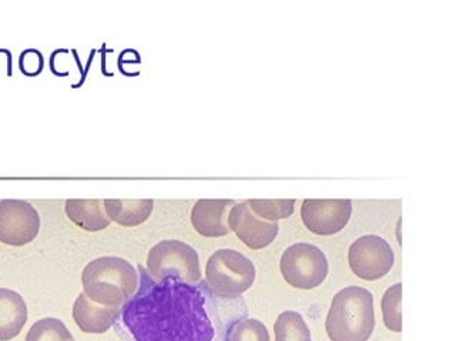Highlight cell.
Segmentation results:
<instances>
[{
  "instance_id": "6da1fadb",
  "label": "cell",
  "mask_w": 455,
  "mask_h": 341,
  "mask_svg": "<svg viewBox=\"0 0 455 341\" xmlns=\"http://www.w3.org/2000/svg\"><path fill=\"white\" fill-rule=\"evenodd\" d=\"M124 305L122 320L136 341H212L214 327L204 294L179 280L148 279Z\"/></svg>"
},
{
  "instance_id": "7a4b0ae2",
  "label": "cell",
  "mask_w": 455,
  "mask_h": 341,
  "mask_svg": "<svg viewBox=\"0 0 455 341\" xmlns=\"http://www.w3.org/2000/svg\"><path fill=\"white\" fill-rule=\"evenodd\" d=\"M84 294L106 307L124 309L138 291L139 274L124 258H108L92 260L82 273Z\"/></svg>"
},
{
  "instance_id": "3957f363",
  "label": "cell",
  "mask_w": 455,
  "mask_h": 341,
  "mask_svg": "<svg viewBox=\"0 0 455 341\" xmlns=\"http://www.w3.org/2000/svg\"><path fill=\"white\" fill-rule=\"evenodd\" d=\"M376 327L372 294L363 287L350 286L332 298L325 330L331 341H367Z\"/></svg>"
},
{
  "instance_id": "277c9868",
  "label": "cell",
  "mask_w": 455,
  "mask_h": 341,
  "mask_svg": "<svg viewBox=\"0 0 455 341\" xmlns=\"http://www.w3.org/2000/svg\"><path fill=\"white\" fill-rule=\"evenodd\" d=\"M206 280L219 297L235 298L246 293L256 280L254 263L232 249H220L210 256Z\"/></svg>"
},
{
  "instance_id": "5b68a950",
  "label": "cell",
  "mask_w": 455,
  "mask_h": 341,
  "mask_svg": "<svg viewBox=\"0 0 455 341\" xmlns=\"http://www.w3.org/2000/svg\"><path fill=\"white\" fill-rule=\"evenodd\" d=\"M148 270L156 282L174 279L196 284L202 279L197 251L180 240H163L148 254Z\"/></svg>"
},
{
  "instance_id": "8992f818",
  "label": "cell",
  "mask_w": 455,
  "mask_h": 341,
  "mask_svg": "<svg viewBox=\"0 0 455 341\" xmlns=\"http://www.w3.org/2000/svg\"><path fill=\"white\" fill-rule=\"evenodd\" d=\"M280 272L290 286L311 290L324 282L329 274V262L318 247L296 243L283 253Z\"/></svg>"
},
{
  "instance_id": "52a82bcc",
  "label": "cell",
  "mask_w": 455,
  "mask_h": 341,
  "mask_svg": "<svg viewBox=\"0 0 455 341\" xmlns=\"http://www.w3.org/2000/svg\"><path fill=\"white\" fill-rule=\"evenodd\" d=\"M348 265L355 276L367 282L383 279L393 269L394 251L383 237L363 236L351 244Z\"/></svg>"
},
{
  "instance_id": "ba28073f",
  "label": "cell",
  "mask_w": 455,
  "mask_h": 341,
  "mask_svg": "<svg viewBox=\"0 0 455 341\" xmlns=\"http://www.w3.org/2000/svg\"><path fill=\"white\" fill-rule=\"evenodd\" d=\"M40 230L36 209L25 200H0V242L22 247L32 243Z\"/></svg>"
},
{
  "instance_id": "9c48e42d",
  "label": "cell",
  "mask_w": 455,
  "mask_h": 341,
  "mask_svg": "<svg viewBox=\"0 0 455 341\" xmlns=\"http://www.w3.org/2000/svg\"><path fill=\"white\" fill-rule=\"evenodd\" d=\"M353 213L348 199H307L301 204V218L311 233L317 236H332L347 226Z\"/></svg>"
},
{
  "instance_id": "30bf717a",
  "label": "cell",
  "mask_w": 455,
  "mask_h": 341,
  "mask_svg": "<svg viewBox=\"0 0 455 341\" xmlns=\"http://www.w3.org/2000/svg\"><path fill=\"white\" fill-rule=\"evenodd\" d=\"M228 229L235 233L251 250H261L270 246L278 234L277 222H266L254 215L249 204H235L228 216Z\"/></svg>"
},
{
  "instance_id": "8fae6325",
  "label": "cell",
  "mask_w": 455,
  "mask_h": 341,
  "mask_svg": "<svg viewBox=\"0 0 455 341\" xmlns=\"http://www.w3.org/2000/svg\"><path fill=\"white\" fill-rule=\"evenodd\" d=\"M233 200H199L192 209V225L196 232L204 237H221L228 234V209L233 207Z\"/></svg>"
},
{
  "instance_id": "7c38bea8",
  "label": "cell",
  "mask_w": 455,
  "mask_h": 341,
  "mask_svg": "<svg viewBox=\"0 0 455 341\" xmlns=\"http://www.w3.org/2000/svg\"><path fill=\"white\" fill-rule=\"evenodd\" d=\"M119 316L120 309L98 305L84 293L80 294L73 305V320L84 333H106Z\"/></svg>"
},
{
  "instance_id": "4fadbf2b",
  "label": "cell",
  "mask_w": 455,
  "mask_h": 341,
  "mask_svg": "<svg viewBox=\"0 0 455 341\" xmlns=\"http://www.w3.org/2000/svg\"><path fill=\"white\" fill-rule=\"evenodd\" d=\"M28 321V305L20 294L0 289V341L18 337Z\"/></svg>"
},
{
  "instance_id": "5bb4252c",
  "label": "cell",
  "mask_w": 455,
  "mask_h": 341,
  "mask_svg": "<svg viewBox=\"0 0 455 341\" xmlns=\"http://www.w3.org/2000/svg\"><path fill=\"white\" fill-rule=\"evenodd\" d=\"M65 210L70 222L86 232H101L112 223L100 199H69Z\"/></svg>"
},
{
  "instance_id": "9a60e30c",
  "label": "cell",
  "mask_w": 455,
  "mask_h": 341,
  "mask_svg": "<svg viewBox=\"0 0 455 341\" xmlns=\"http://www.w3.org/2000/svg\"><path fill=\"white\" fill-rule=\"evenodd\" d=\"M105 210L112 222L124 227H136L143 225L152 216L155 202L150 199L141 200H103Z\"/></svg>"
},
{
  "instance_id": "2e32d148",
  "label": "cell",
  "mask_w": 455,
  "mask_h": 341,
  "mask_svg": "<svg viewBox=\"0 0 455 341\" xmlns=\"http://www.w3.org/2000/svg\"><path fill=\"white\" fill-rule=\"evenodd\" d=\"M275 341H311L310 329L300 313L287 310L275 323Z\"/></svg>"
},
{
  "instance_id": "e0dca14e",
  "label": "cell",
  "mask_w": 455,
  "mask_h": 341,
  "mask_svg": "<svg viewBox=\"0 0 455 341\" xmlns=\"http://www.w3.org/2000/svg\"><path fill=\"white\" fill-rule=\"evenodd\" d=\"M25 341H75L62 320L46 317L30 327Z\"/></svg>"
},
{
  "instance_id": "ac0fdd59",
  "label": "cell",
  "mask_w": 455,
  "mask_h": 341,
  "mask_svg": "<svg viewBox=\"0 0 455 341\" xmlns=\"http://www.w3.org/2000/svg\"><path fill=\"white\" fill-rule=\"evenodd\" d=\"M402 293L403 284H394L384 293L383 300H381L384 324L388 330L395 331V333L403 331Z\"/></svg>"
},
{
  "instance_id": "d6986e66",
  "label": "cell",
  "mask_w": 455,
  "mask_h": 341,
  "mask_svg": "<svg viewBox=\"0 0 455 341\" xmlns=\"http://www.w3.org/2000/svg\"><path fill=\"white\" fill-rule=\"evenodd\" d=\"M247 204L257 218L266 222H277L280 218L293 215L296 200H249Z\"/></svg>"
},
{
  "instance_id": "ffe728a7",
  "label": "cell",
  "mask_w": 455,
  "mask_h": 341,
  "mask_svg": "<svg viewBox=\"0 0 455 341\" xmlns=\"http://www.w3.org/2000/svg\"><path fill=\"white\" fill-rule=\"evenodd\" d=\"M226 341H270V334L260 320L243 319L230 326Z\"/></svg>"
},
{
  "instance_id": "44dd1931",
  "label": "cell",
  "mask_w": 455,
  "mask_h": 341,
  "mask_svg": "<svg viewBox=\"0 0 455 341\" xmlns=\"http://www.w3.org/2000/svg\"><path fill=\"white\" fill-rule=\"evenodd\" d=\"M29 66H33V75L36 76L40 70L44 69V58L40 55L39 52L28 51L23 53L20 58V69L23 73L29 70Z\"/></svg>"
}]
</instances>
